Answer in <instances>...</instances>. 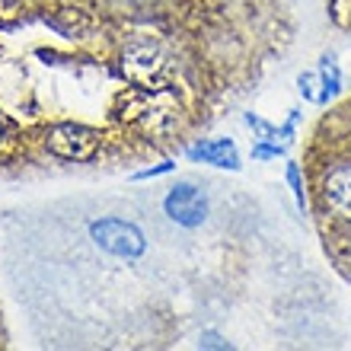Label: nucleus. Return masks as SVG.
I'll return each mask as SVG.
<instances>
[{"label":"nucleus","instance_id":"obj_1","mask_svg":"<svg viewBox=\"0 0 351 351\" xmlns=\"http://www.w3.org/2000/svg\"><path fill=\"white\" fill-rule=\"evenodd\" d=\"M115 119L128 128H138L141 134L150 138H167L173 134L179 119H182V106L176 99L173 84L154 86V90H141L128 86L115 99Z\"/></svg>","mask_w":351,"mask_h":351},{"label":"nucleus","instance_id":"obj_2","mask_svg":"<svg viewBox=\"0 0 351 351\" xmlns=\"http://www.w3.org/2000/svg\"><path fill=\"white\" fill-rule=\"evenodd\" d=\"M167 71H169V61L157 42L138 38V42L125 45V51L119 58V74L125 77V84L141 86V90H154V86L169 84Z\"/></svg>","mask_w":351,"mask_h":351},{"label":"nucleus","instance_id":"obj_3","mask_svg":"<svg viewBox=\"0 0 351 351\" xmlns=\"http://www.w3.org/2000/svg\"><path fill=\"white\" fill-rule=\"evenodd\" d=\"M102 134L84 121H55L45 131V150L67 163H90L99 157Z\"/></svg>","mask_w":351,"mask_h":351},{"label":"nucleus","instance_id":"obj_4","mask_svg":"<svg viewBox=\"0 0 351 351\" xmlns=\"http://www.w3.org/2000/svg\"><path fill=\"white\" fill-rule=\"evenodd\" d=\"M316 202L326 217L351 227V157L335 160L332 167L323 169L316 185Z\"/></svg>","mask_w":351,"mask_h":351},{"label":"nucleus","instance_id":"obj_5","mask_svg":"<svg viewBox=\"0 0 351 351\" xmlns=\"http://www.w3.org/2000/svg\"><path fill=\"white\" fill-rule=\"evenodd\" d=\"M90 237L99 250H106L109 256L125 259V262H134L147 252L144 233H141L134 223L121 221V217H102V221H96L90 227Z\"/></svg>","mask_w":351,"mask_h":351},{"label":"nucleus","instance_id":"obj_6","mask_svg":"<svg viewBox=\"0 0 351 351\" xmlns=\"http://www.w3.org/2000/svg\"><path fill=\"white\" fill-rule=\"evenodd\" d=\"M169 221H176L179 227H202L208 217V195L192 182H179L173 185L163 198Z\"/></svg>","mask_w":351,"mask_h":351},{"label":"nucleus","instance_id":"obj_7","mask_svg":"<svg viewBox=\"0 0 351 351\" xmlns=\"http://www.w3.org/2000/svg\"><path fill=\"white\" fill-rule=\"evenodd\" d=\"M45 23L61 38H86L96 26V16L80 3H64V7H55L51 13H45Z\"/></svg>","mask_w":351,"mask_h":351},{"label":"nucleus","instance_id":"obj_8","mask_svg":"<svg viewBox=\"0 0 351 351\" xmlns=\"http://www.w3.org/2000/svg\"><path fill=\"white\" fill-rule=\"evenodd\" d=\"M185 157L192 163H211L217 169H240V150L230 138H214V141H202L192 144L185 150Z\"/></svg>","mask_w":351,"mask_h":351},{"label":"nucleus","instance_id":"obj_9","mask_svg":"<svg viewBox=\"0 0 351 351\" xmlns=\"http://www.w3.org/2000/svg\"><path fill=\"white\" fill-rule=\"evenodd\" d=\"M297 93L304 96V102L310 106H326L329 102V93H326V84L319 71H304V74L297 77Z\"/></svg>","mask_w":351,"mask_h":351},{"label":"nucleus","instance_id":"obj_10","mask_svg":"<svg viewBox=\"0 0 351 351\" xmlns=\"http://www.w3.org/2000/svg\"><path fill=\"white\" fill-rule=\"evenodd\" d=\"M316 71H319V77H323L329 99H335V96L342 93V67H339L335 55H323V58H319V67H316Z\"/></svg>","mask_w":351,"mask_h":351},{"label":"nucleus","instance_id":"obj_11","mask_svg":"<svg viewBox=\"0 0 351 351\" xmlns=\"http://www.w3.org/2000/svg\"><path fill=\"white\" fill-rule=\"evenodd\" d=\"M26 13V0H0V26H16Z\"/></svg>","mask_w":351,"mask_h":351},{"label":"nucleus","instance_id":"obj_12","mask_svg":"<svg viewBox=\"0 0 351 351\" xmlns=\"http://www.w3.org/2000/svg\"><path fill=\"white\" fill-rule=\"evenodd\" d=\"M329 19L335 29H351V0H329Z\"/></svg>","mask_w":351,"mask_h":351},{"label":"nucleus","instance_id":"obj_13","mask_svg":"<svg viewBox=\"0 0 351 351\" xmlns=\"http://www.w3.org/2000/svg\"><path fill=\"white\" fill-rule=\"evenodd\" d=\"M285 176H287V185H291V192H294L297 204H300V208H306V195H304V182H300V167H297V163H287Z\"/></svg>","mask_w":351,"mask_h":351},{"label":"nucleus","instance_id":"obj_14","mask_svg":"<svg viewBox=\"0 0 351 351\" xmlns=\"http://www.w3.org/2000/svg\"><path fill=\"white\" fill-rule=\"evenodd\" d=\"M285 154V144H268V141H256L252 147V160H278Z\"/></svg>","mask_w":351,"mask_h":351},{"label":"nucleus","instance_id":"obj_15","mask_svg":"<svg viewBox=\"0 0 351 351\" xmlns=\"http://www.w3.org/2000/svg\"><path fill=\"white\" fill-rule=\"evenodd\" d=\"M198 345L202 348H230V342L223 339V335H217V332H202V339H198Z\"/></svg>","mask_w":351,"mask_h":351},{"label":"nucleus","instance_id":"obj_16","mask_svg":"<svg viewBox=\"0 0 351 351\" xmlns=\"http://www.w3.org/2000/svg\"><path fill=\"white\" fill-rule=\"evenodd\" d=\"M13 138V121L7 119V115H3V112H0V150L7 147V141Z\"/></svg>","mask_w":351,"mask_h":351},{"label":"nucleus","instance_id":"obj_17","mask_svg":"<svg viewBox=\"0 0 351 351\" xmlns=\"http://www.w3.org/2000/svg\"><path fill=\"white\" fill-rule=\"evenodd\" d=\"M169 169H176V163H160V167H150V169H141L134 179H154V176H163L169 173Z\"/></svg>","mask_w":351,"mask_h":351}]
</instances>
